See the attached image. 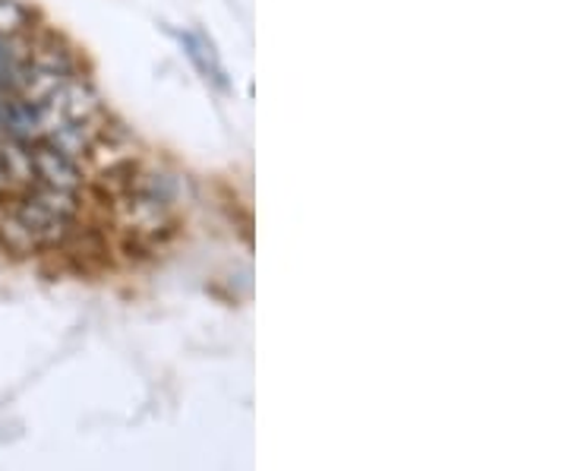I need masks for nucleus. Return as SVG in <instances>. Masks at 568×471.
<instances>
[{
    "label": "nucleus",
    "instance_id": "obj_1",
    "mask_svg": "<svg viewBox=\"0 0 568 471\" xmlns=\"http://www.w3.org/2000/svg\"><path fill=\"white\" fill-rule=\"evenodd\" d=\"M82 61L80 54L67 44V41L44 29V22L36 32V44H32V54L26 63V86H22V99L29 102H41L48 92H54L63 80L70 77H80Z\"/></svg>",
    "mask_w": 568,
    "mask_h": 471
},
{
    "label": "nucleus",
    "instance_id": "obj_2",
    "mask_svg": "<svg viewBox=\"0 0 568 471\" xmlns=\"http://www.w3.org/2000/svg\"><path fill=\"white\" fill-rule=\"evenodd\" d=\"M39 108L41 121H44V137H48L58 123L92 121V118H99V114L108 111L99 86L89 80L85 73L63 80L54 92H48V96L41 99Z\"/></svg>",
    "mask_w": 568,
    "mask_h": 471
},
{
    "label": "nucleus",
    "instance_id": "obj_3",
    "mask_svg": "<svg viewBox=\"0 0 568 471\" xmlns=\"http://www.w3.org/2000/svg\"><path fill=\"white\" fill-rule=\"evenodd\" d=\"M32 168H36V184L54 187V190H70L82 193V187L89 181L85 164L58 152L54 146L36 143L32 146Z\"/></svg>",
    "mask_w": 568,
    "mask_h": 471
},
{
    "label": "nucleus",
    "instance_id": "obj_4",
    "mask_svg": "<svg viewBox=\"0 0 568 471\" xmlns=\"http://www.w3.org/2000/svg\"><path fill=\"white\" fill-rule=\"evenodd\" d=\"M0 133L7 140L36 146L44 140V121H41L39 102H29L22 96H7V102L0 104Z\"/></svg>",
    "mask_w": 568,
    "mask_h": 471
},
{
    "label": "nucleus",
    "instance_id": "obj_5",
    "mask_svg": "<svg viewBox=\"0 0 568 471\" xmlns=\"http://www.w3.org/2000/svg\"><path fill=\"white\" fill-rule=\"evenodd\" d=\"M108 118H111V111H104V114L92 118V121L58 123L44 140H39V143L54 146L58 152H63V156H70V159H77V162L85 164L89 152H92V146H95V140L102 137Z\"/></svg>",
    "mask_w": 568,
    "mask_h": 471
},
{
    "label": "nucleus",
    "instance_id": "obj_6",
    "mask_svg": "<svg viewBox=\"0 0 568 471\" xmlns=\"http://www.w3.org/2000/svg\"><path fill=\"white\" fill-rule=\"evenodd\" d=\"M0 168L7 181L20 193L29 184H36V168H32V146L17 143V140H0Z\"/></svg>",
    "mask_w": 568,
    "mask_h": 471
},
{
    "label": "nucleus",
    "instance_id": "obj_7",
    "mask_svg": "<svg viewBox=\"0 0 568 471\" xmlns=\"http://www.w3.org/2000/svg\"><path fill=\"white\" fill-rule=\"evenodd\" d=\"M41 26L39 10L29 7L26 0H0V36L13 39V36H29Z\"/></svg>",
    "mask_w": 568,
    "mask_h": 471
}]
</instances>
